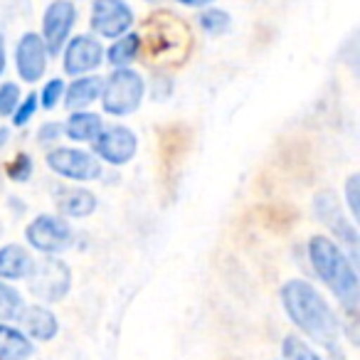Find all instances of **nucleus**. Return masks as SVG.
I'll list each match as a JSON object with an SVG mask.
<instances>
[{
  "label": "nucleus",
  "instance_id": "f257e3e1",
  "mask_svg": "<svg viewBox=\"0 0 360 360\" xmlns=\"http://www.w3.org/2000/svg\"><path fill=\"white\" fill-rule=\"evenodd\" d=\"M281 304L289 319L309 335L311 340L323 345L328 353L338 355L340 321L321 291L306 279H289L281 286Z\"/></svg>",
  "mask_w": 360,
  "mask_h": 360
},
{
  "label": "nucleus",
  "instance_id": "f03ea898",
  "mask_svg": "<svg viewBox=\"0 0 360 360\" xmlns=\"http://www.w3.org/2000/svg\"><path fill=\"white\" fill-rule=\"evenodd\" d=\"M309 262L314 266L316 276L328 286L330 294L340 301L345 314L353 319L358 314L360 301L358 266L350 262V257L328 235H314L309 240Z\"/></svg>",
  "mask_w": 360,
  "mask_h": 360
},
{
  "label": "nucleus",
  "instance_id": "7ed1b4c3",
  "mask_svg": "<svg viewBox=\"0 0 360 360\" xmlns=\"http://www.w3.org/2000/svg\"><path fill=\"white\" fill-rule=\"evenodd\" d=\"M146 91H148V86H146V79L139 70H134V67L111 70V75L104 77V84H101V111L106 116H114V119L134 116L143 106Z\"/></svg>",
  "mask_w": 360,
  "mask_h": 360
},
{
  "label": "nucleus",
  "instance_id": "20e7f679",
  "mask_svg": "<svg viewBox=\"0 0 360 360\" xmlns=\"http://www.w3.org/2000/svg\"><path fill=\"white\" fill-rule=\"evenodd\" d=\"M314 215L321 225L328 230V235H333L330 240L350 257L355 266L360 262V235L355 222L350 220L348 215L343 212V205H340L338 195L333 191H319L314 195Z\"/></svg>",
  "mask_w": 360,
  "mask_h": 360
},
{
  "label": "nucleus",
  "instance_id": "39448f33",
  "mask_svg": "<svg viewBox=\"0 0 360 360\" xmlns=\"http://www.w3.org/2000/svg\"><path fill=\"white\" fill-rule=\"evenodd\" d=\"M45 163L57 178L70 180L75 186H84L104 175V165L91 150L82 146H55L45 153Z\"/></svg>",
  "mask_w": 360,
  "mask_h": 360
},
{
  "label": "nucleus",
  "instance_id": "423d86ee",
  "mask_svg": "<svg viewBox=\"0 0 360 360\" xmlns=\"http://www.w3.org/2000/svg\"><path fill=\"white\" fill-rule=\"evenodd\" d=\"M25 242L42 257H57L75 245V227L60 215H35L25 227Z\"/></svg>",
  "mask_w": 360,
  "mask_h": 360
},
{
  "label": "nucleus",
  "instance_id": "0eeeda50",
  "mask_svg": "<svg viewBox=\"0 0 360 360\" xmlns=\"http://www.w3.org/2000/svg\"><path fill=\"white\" fill-rule=\"evenodd\" d=\"M27 289L42 304H57L72 289V269L60 257H42L35 259L32 271L27 274Z\"/></svg>",
  "mask_w": 360,
  "mask_h": 360
},
{
  "label": "nucleus",
  "instance_id": "6e6552de",
  "mask_svg": "<svg viewBox=\"0 0 360 360\" xmlns=\"http://www.w3.org/2000/svg\"><path fill=\"white\" fill-rule=\"evenodd\" d=\"M89 146L99 163L121 168V165L131 163L139 153V136L124 124H104Z\"/></svg>",
  "mask_w": 360,
  "mask_h": 360
},
{
  "label": "nucleus",
  "instance_id": "1a4fd4ad",
  "mask_svg": "<svg viewBox=\"0 0 360 360\" xmlns=\"http://www.w3.org/2000/svg\"><path fill=\"white\" fill-rule=\"evenodd\" d=\"M77 18H79V11H77L75 0H52V3H47L40 20V37L50 57H60V52L65 50L67 40L75 32Z\"/></svg>",
  "mask_w": 360,
  "mask_h": 360
},
{
  "label": "nucleus",
  "instance_id": "9d476101",
  "mask_svg": "<svg viewBox=\"0 0 360 360\" xmlns=\"http://www.w3.org/2000/svg\"><path fill=\"white\" fill-rule=\"evenodd\" d=\"M136 13L126 0H91L89 27L99 40H116L134 30Z\"/></svg>",
  "mask_w": 360,
  "mask_h": 360
},
{
  "label": "nucleus",
  "instance_id": "9b49d317",
  "mask_svg": "<svg viewBox=\"0 0 360 360\" xmlns=\"http://www.w3.org/2000/svg\"><path fill=\"white\" fill-rule=\"evenodd\" d=\"M60 55L62 72L67 77H72V79L84 75H96V70L104 65V42L91 35V32L72 35Z\"/></svg>",
  "mask_w": 360,
  "mask_h": 360
},
{
  "label": "nucleus",
  "instance_id": "f8f14e48",
  "mask_svg": "<svg viewBox=\"0 0 360 360\" xmlns=\"http://www.w3.org/2000/svg\"><path fill=\"white\" fill-rule=\"evenodd\" d=\"M50 67V52L40 32H22L15 45V72L25 84H37L45 79Z\"/></svg>",
  "mask_w": 360,
  "mask_h": 360
},
{
  "label": "nucleus",
  "instance_id": "ddd939ff",
  "mask_svg": "<svg viewBox=\"0 0 360 360\" xmlns=\"http://www.w3.org/2000/svg\"><path fill=\"white\" fill-rule=\"evenodd\" d=\"M57 202V215L65 217V220H84V217H91L99 207V200L96 195L84 186H70L62 188L55 198Z\"/></svg>",
  "mask_w": 360,
  "mask_h": 360
},
{
  "label": "nucleus",
  "instance_id": "4468645a",
  "mask_svg": "<svg viewBox=\"0 0 360 360\" xmlns=\"http://www.w3.org/2000/svg\"><path fill=\"white\" fill-rule=\"evenodd\" d=\"M101 84H104V77L99 75H84L75 77L72 82H67L65 96H62V104L67 111H84L99 101L101 96Z\"/></svg>",
  "mask_w": 360,
  "mask_h": 360
},
{
  "label": "nucleus",
  "instance_id": "2eb2a0df",
  "mask_svg": "<svg viewBox=\"0 0 360 360\" xmlns=\"http://www.w3.org/2000/svg\"><path fill=\"white\" fill-rule=\"evenodd\" d=\"M15 321H20L22 330L35 340H52L57 335V330H60L57 316L42 304L22 306Z\"/></svg>",
  "mask_w": 360,
  "mask_h": 360
},
{
  "label": "nucleus",
  "instance_id": "dca6fc26",
  "mask_svg": "<svg viewBox=\"0 0 360 360\" xmlns=\"http://www.w3.org/2000/svg\"><path fill=\"white\" fill-rule=\"evenodd\" d=\"M101 126H104V116L91 109L70 111V116L62 121L65 139H70L75 146H89L96 139V134L101 131Z\"/></svg>",
  "mask_w": 360,
  "mask_h": 360
},
{
  "label": "nucleus",
  "instance_id": "f3484780",
  "mask_svg": "<svg viewBox=\"0 0 360 360\" xmlns=\"http://www.w3.org/2000/svg\"><path fill=\"white\" fill-rule=\"evenodd\" d=\"M35 257L25 245H3L0 247V281H20L27 279L32 271Z\"/></svg>",
  "mask_w": 360,
  "mask_h": 360
},
{
  "label": "nucleus",
  "instance_id": "a211bd4d",
  "mask_svg": "<svg viewBox=\"0 0 360 360\" xmlns=\"http://www.w3.org/2000/svg\"><path fill=\"white\" fill-rule=\"evenodd\" d=\"M141 52H143V35L131 30L111 40L109 47H104V62L111 70H124V67H134V62L141 60Z\"/></svg>",
  "mask_w": 360,
  "mask_h": 360
},
{
  "label": "nucleus",
  "instance_id": "6ab92c4d",
  "mask_svg": "<svg viewBox=\"0 0 360 360\" xmlns=\"http://www.w3.org/2000/svg\"><path fill=\"white\" fill-rule=\"evenodd\" d=\"M32 353H35V345L22 330L0 323V360H27Z\"/></svg>",
  "mask_w": 360,
  "mask_h": 360
},
{
  "label": "nucleus",
  "instance_id": "aec40b11",
  "mask_svg": "<svg viewBox=\"0 0 360 360\" xmlns=\"http://www.w3.org/2000/svg\"><path fill=\"white\" fill-rule=\"evenodd\" d=\"M198 25H200V30L205 32V35L220 37V35H225V32H230L232 15L227 11H222V8L210 6V8H205V11H200Z\"/></svg>",
  "mask_w": 360,
  "mask_h": 360
},
{
  "label": "nucleus",
  "instance_id": "412c9836",
  "mask_svg": "<svg viewBox=\"0 0 360 360\" xmlns=\"http://www.w3.org/2000/svg\"><path fill=\"white\" fill-rule=\"evenodd\" d=\"M22 306H25V301H22L20 291L8 281H0V323L15 321Z\"/></svg>",
  "mask_w": 360,
  "mask_h": 360
},
{
  "label": "nucleus",
  "instance_id": "4be33fe9",
  "mask_svg": "<svg viewBox=\"0 0 360 360\" xmlns=\"http://www.w3.org/2000/svg\"><path fill=\"white\" fill-rule=\"evenodd\" d=\"M65 86H67L65 77H50V79H45V84H42L40 91H37V104H40V109L55 111L57 106L62 104Z\"/></svg>",
  "mask_w": 360,
  "mask_h": 360
},
{
  "label": "nucleus",
  "instance_id": "5701e85b",
  "mask_svg": "<svg viewBox=\"0 0 360 360\" xmlns=\"http://www.w3.org/2000/svg\"><path fill=\"white\" fill-rule=\"evenodd\" d=\"M35 173V160L30 153H18L11 163L6 165V175L13 183H27Z\"/></svg>",
  "mask_w": 360,
  "mask_h": 360
},
{
  "label": "nucleus",
  "instance_id": "b1692460",
  "mask_svg": "<svg viewBox=\"0 0 360 360\" xmlns=\"http://www.w3.org/2000/svg\"><path fill=\"white\" fill-rule=\"evenodd\" d=\"M22 99V91L18 82H0V119L6 116H13V111L18 109Z\"/></svg>",
  "mask_w": 360,
  "mask_h": 360
},
{
  "label": "nucleus",
  "instance_id": "393cba45",
  "mask_svg": "<svg viewBox=\"0 0 360 360\" xmlns=\"http://www.w3.org/2000/svg\"><path fill=\"white\" fill-rule=\"evenodd\" d=\"M37 111H40V104H37V91H30V94L22 96L20 104H18V109L13 111V116H11L13 126H18V129L27 126L32 119H35Z\"/></svg>",
  "mask_w": 360,
  "mask_h": 360
},
{
  "label": "nucleus",
  "instance_id": "a878e982",
  "mask_svg": "<svg viewBox=\"0 0 360 360\" xmlns=\"http://www.w3.org/2000/svg\"><path fill=\"white\" fill-rule=\"evenodd\" d=\"M343 195H345V205H348V217L353 222H358L360 220V178L355 173H350L348 178H345Z\"/></svg>",
  "mask_w": 360,
  "mask_h": 360
},
{
  "label": "nucleus",
  "instance_id": "bb28decb",
  "mask_svg": "<svg viewBox=\"0 0 360 360\" xmlns=\"http://www.w3.org/2000/svg\"><path fill=\"white\" fill-rule=\"evenodd\" d=\"M284 358L286 360H321V355L316 353L309 343H304L301 338H296V335H286Z\"/></svg>",
  "mask_w": 360,
  "mask_h": 360
},
{
  "label": "nucleus",
  "instance_id": "cd10ccee",
  "mask_svg": "<svg viewBox=\"0 0 360 360\" xmlns=\"http://www.w3.org/2000/svg\"><path fill=\"white\" fill-rule=\"evenodd\" d=\"M65 139V129H62V121H45V124L37 129V143L42 148H55L60 146V141Z\"/></svg>",
  "mask_w": 360,
  "mask_h": 360
},
{
  "label": "nucleus",
  "instance_id": "c85d7f7f",
  "mask_svg": "<svg viewBox=\"0 0 360 360\" xmlns=\"http://www.w3.org/2000/svg\"><path fill=\"white\" fill-rule=\"evenodd\" d=\"M173 94V79L168 75H155L153 77V84H150V96L153 99H168Z\"/></svg>",
  "mask_w": 360,
  "mask_h": 360
},
{
  "label": "nucleus",
  "instance_id": "c756f323",
  "mask_svg": "<svg viewBox=\"0 0 360 360\" xmlns=\"http://www.w3.org/2000/svg\"><path fill=\"white\" fill-rule=\"evenodd\" d=\"M175 3L183 8H191V11H205V8L215 6L217 0H175Z\"/></svg>",
  "mask_w": 360,
  "mask_h": 360
},
{
  "label": "nucleus",
  "instance_id": "7c9ffc66",
  "mask_svg": "<svg viewBox=\"0 0 360 360\" xmlns=\"http://www.w3.org/2000/svg\"><path fill=\"white\" fill-rule=\"evenodd\" d=\"M6 72H8V45L3 32H0V79L6 77Z\"/></svg>",
  "mask_w": 360,
  "mask_h": 360
},
{
  "label": "nucleus",
  "instance_id": "2f4dec72",
  "mask_svg": "<svg viewBox=\"0 0 360 360\" xmlns=\"http://www.w3.org/2000/svg\"><path fill=\"white\" fill-rule=\"evenodd\" d=\"M11 143V129L8 126H0V148H6Z\"/></svg>",
  "mask_w": 360,
  "mask_h": 360
},
{
  "label": "nucleus",
  "instance_id": "473e14b6",
  "mask_svg": "<svg viewBox=\"0 0 360 360\" xmlns=\"http://www.w3.org/2000/svg\"><path fill=\"white\" fill-rule=\"evenodd\" d=\"M146 3H150V6H158V3H165V0H146Z\"/></svg>",
  "mask_w": 360,
  "mask_h": 360
}]
</instances>
